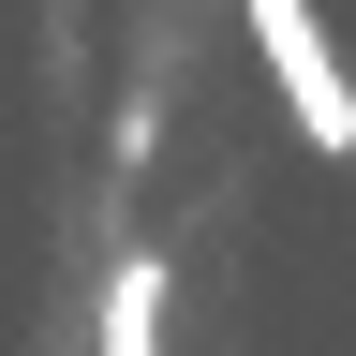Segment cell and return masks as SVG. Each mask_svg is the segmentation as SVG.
<instances>
[{
	"mask_svg": "<svg viewBox=\"0 0 356 356\" xmlns=\"http://www.w3.org/2000/svg\"><path fill=\"white\" fill-rule=\"evenodd\" d=\"M238 15H252V60L282 89V119L312 134V163H356V60L327 44V15L312 0H238Z\"/></svg>",
	"mask_w": 356,
	"mask_h": 356,
	"instance_id": "6da1fadb",
	"label": "cell"
},
{
	"mask_svg": "<svg viewBox=\"0 0 356 356\" xmlns=\"http://www.w3.org/2000/svg\"><path fill=\"white\" fill-rule=\"evenodd\" d=\"M104 356H163V252L104 267Z\"/></svg>",
	"mask_w": 356,
	"mask_h": 356,
	"instance_id": "7a4b0ae2",
	"label": "cell"
}]
</instances>
